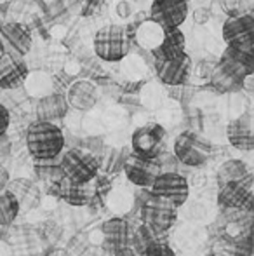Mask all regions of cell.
<instances>
[{
    "instance_id": "obj_22",
    "label": "cell",
    "mask_w": 254,
    "mask_h": 256,
    "mask_svg": "<svg viewBox=\"0 0 254 256\" xmlns=\"http://www.w3.org/2000/svg\"><path fill=\"white\" fill-rule=\"evenodd\" d=\"M33 171H35V176H37L42 183L47 185V188H52V186L58 185L64 178L63 168H61V164H59V157L33 158Z\"/></svg>"
},
{
    "instance_id": "obj_4",
    "label": "cell",
    "mask_w": 254,
    "mask_h": 256,
    "mask_svg": "<svg viewBox=\"0 0 254 256\" xmlns=\"http://www.w3.org/2000/svg\"><path fill=\"white\" fill-rule=\"evenodd\" d=\"M145 190L146 192L143 196V200L139 202V220L148 228H152L157 236L167 232L176 223L178 208L162 197L153 196L150 188Z\"/></svg>"
},
{
    "instance_id": "obj_38",
    "label": "cell",
    "mask_w": 254,
    "mask_h": 256,
    "mask_svg": "<svg viewBox=\"0 0 254 256\" xmlns=\"http://www.w3.org/2000/svg\"><path fill=\"white\" fill-rule=\"evenodd\" d=\"M7 183H9V171H7L2 164H0V194L5 190Z\"/></svg>"
},
{
    "instance_id": "obj_21",
    "label": "cell",
    "mask_w": 254,
    "mask_h": 256,
    "mask_svg": "<svg viewBox=\"0 0 254 256\" xmlns=\"http://www.w3.org/2000/svg\"><path fill=\"white\" fill-rule=\"evenodd\" d=\"M241 80L235 72H232L227 64H223L221 61H218L214 64L213 72L209 75V86L220 94H227V92H235L241 91Z\"/></svg>"
},
{
    "instance_id": "obj_26",
    "label": "cell",
    "mask_w": 254,
    "mask_h": 256,
    "mask_svg": "<svg viewBox=\"0 0 254 256\" xmlns=\"http://www.w3.org/2000/svg\"><path fill=\"white\" fill-rule=\"evenodd\" d=\"M248 172H249V169L244 160H241V158H228V160H225L223 164L220 166V169H218V172H216L218 185H225V183H230V182H239V180L244 178Z\"/></svg>"
},
{
    "instance_id": "obj_5",
    "label": "cell",
    "mask_w": 254,
    "mask_h": 256,
    "mask_svg": "<svg viewBox=\"0 0 254 256\" xmlns=\"http://www.w3.org/2000/svg\"><path fill=\"white\" fill-rule=\"evenodd\" d=\"M173 154L185 168L204 166L213 155V145L197 131H183L173 143Z\"/></svg>"
},
{
    "instance_id": "obj_9",
    "label": "cell",
    "mask_w": 254,
    "mask_h": 256,
    "mask_svg": "<svg viewBox=\"0 0 254 256\" xmlns=\"http://www.w3.org/2000/svg\"><path fill=\"white\" fill-rule=\"evenodd\" d=\"M150 192L153 196H159L162 199L169 200L176 208H181L188 200L190 196V185H188L187 178L178 171L169 172H159L155 180H153Z\"/></svg>"
},
{
    "instance_id": "obj_10",
    "label": "cell",
    "mask_w": 254,
    "mask_h": 256,
    "mask_svg": "<svg viewBox=\"0 0 254 256\" xmlns=\"http://www.w3.org/2000/svg\"><path fill=\"white\" fill-rule=\"evenodd\" d=\"M253 174L248 172L239 182H230L220 185V194H218V204L223 209H244V211H253Z\"/></svg>"
},
{
    "instance_id": "obj_41",
    "label": "cell",
    "mask_w": 254,
    "mask_h": 256,
    "mask_svg": "<svg viewBox=\"0 0 254 256\" xmlns=\"http://www.w3.org/2000/svg\"><path fill=\"white\" fill-rule=\"evenodd\" d=\"M47 256H68V253L64 250H54V251H51Z\"/></svg>"
},
{
    "instance_id": "obj_6",
    "label": "cell",
    "mask_w": 254,
    "mask_h": 256,
    "mask_svg": "<svg viewBox=\"0 0 254 256\" xmlns=\"http://www.w3.org/2000/svg\"><path fill=\"white\" fill-rule=\"evenodd\" d=\"M221 37L227 48L254 54V16L251 12L228 16L221 28Z\"/></svg>"
},
{
    "instance_id": "obj_7",
    "label": "cell",
    "mask_w": 254,
    "mask_h": 256,
    "mask_svg": "<svg viewBox=\"0 0 254 256\" xmlns=\"http://www.w3.org/2000/svg\"><path fill=\"white\" fill-rule=\"evenodd\" d=\"M59 164L63 168V172L66 178L73 180L78 183L91 182L96 174L99 172L98 158L96 155H92L87 150L80 148V146H75L66 152H61L59 157Z\"/></svg>"
},
{
    "instance_id": "obj_35",
    "label": "cell",
    "mask_w": 254,
    "mask_h": 256,
    "mask_svg": "<svg viewBox=\"0 0 254 256\" xmlns=\"http://www.w3.org/2000/svg\"><path fill=\"white\" fill-rule=\"evenodd\" d=\"M211 16H213V12H211L209 7H199V9L193 10V21H195V24H206L211 20Z\"/></svg>"
},
{
    "instance_id": "obj_32",
    "label": "cell",
    "mask_w": 254,
    "mask_h": 256,
    "mask_svg": "<svg viewBox=\"0 0 254 256\" xmlns=\"http://www.w3.org/2000/svg\"><path fill=\"white\" fill-rule=\"evenodd\" d=\"M141 256H176L173 248L164 240H155Z\"/></svg>"
},
{
    "instance_id": "obj_24",
    "label": "cell",
    "mask_w": 254,
    "mask_h": 256,
    "mask_svg": "<svg viewBox=\"0 0 254 256\" xmlns=\"http://www.w3.org/2000/svg\"><path fill=\"white\" fill-rule=\"evenodd\" d=\"M131 150L127 148H113V146H103V150L99 152V155H96L98 158V166H99V172L110 176L115 174L122 169V164L126 160V157L129 155Z\"/></svg>"
},
{
    "instance_id": "obj_17",
    "label": "cell",
    "mask_w": 254,
    "mask_h": 256,
    "mask_svg": "<svg viewBox=\"0 0 254 256\" xmlns=\"http://www.w3.org/2000/svg\"><path fill=\"white\" fill-rule=\"evenodd\" d=\"M131 225L126 220V216H115V218L106 220L101 225V236L105 248L113 253L115 250L122 246H129L131 239Z\"/></svg>"
},
{
    "instance_id": "obj_23",
    "label": "cell",
    "mask_w": 254,
    "mask_h": 256,
    "mask_svg": "<svg viewBox=\"0 0 254 256\" xmlns=\"http://www.w3.org/2000/svg\"><path fill=\"white\" fill-rule=\"evenodd\" d=\"M220 61L223 64H227L232 72H235L241 78L254 72V54L251 52H242L239 49L227 48L225 52L221 54Z\"/></svg>"
},
{
    "instance_id": "obj_34",
    "label": "cell",
    "mask_w": 254,
    "mask_h": 256,
    "mask_svg": "<svg viewBox=\"0 0 254 256\" xmlns=\"http://www.w3.org/2000/svg\"><path fill=\"white\" fill-rule=\"evenodd\" d=\"M10 126V110L3 103H0V134H5Z\"/></svg>"
},
{
    "instance_id": "obj_43",
    "label": "cell",
    "mask_w": 254,
    "mask_h": 256,
    "mask_svg": "<svg viewBox=\"0 0 254 256\" xmlns=\"http://www.w3.org/2000/svg\"><path fill=\"white\" fill-rule=\"evenodd\" d=\"M3 100H5V92H2V89H0V103H3Z\"/></svg>"
},
{
    "instance_id": "obj_29",
    "label": "cell",
    "mask_w": 254,
    "mask_h": 256,
    "mask_svg": "<svg viewBox=\"0 0 254 256\" xmlns=\"http://www.w3.org/2000/svg\"><path fill=\"white\" fill-rule=\"evenodd\" d=\"M19 211V202L16 200V197L3 190L0 194V226H9L10 223H14Z\"/></svg>"
},
{
    "instance_id": "obj_18",
    "label": "cell",
    "mask_w": 254,
    "mask_h": 256,
    "mask_svg": "<svg viewBox=\"0 0 254 256\" xmlns=\"http://www.w3.org/2000/svg\"><path fill=\"white\" fill-rule=\"evenodd\" d=\"M164 37H166V30L157 21H153L152 18H145L143 21H139L134 30H132L134 44L148 52L159 48L162 44Z\"/></svg>"
},
{
    "instance_id": "obj_27",
    "label": "cell",
    "mask_w": 254,
    "mask_h": 256,
    "mask_svg": "<svg viewBox=\"0 0 254 256\" xmlns=\"http://www.w3.org/2000/svg\"><path fill=\"white\" fill-rule=\"evenodd\" d=\"M155 240H157V234L153 232L152 228H148L145 223H141V225H138L131 232L129 246H131L132 250L136 251V254L141 256L150 246H152L153 242H155Z\"/></svg>"
},
{
    "instance_id": "obj_39",
    "label": "cell",
    "mask_w": 254,
    "mask_h": 256,
    "mask_svg": "<svg viewBox=\"0 0 254 256\" xmlns=\"http://www.w3.org/2000/svg\"><path fill=\"white\" fill-rule=\"evenodd\" d=\"M112 256H138V254H136V251L132 250L131 246H122V248H119V250L113 251Z\"/></svg>"
},
{
    "instance_id": "obj_31",
    "label": "cell",
    "mask_w": 254,
    "mask_h": 256,
    "mask_svg": "<svg viewBox=\"0 0 254 256\" xmlns=\"http://www.w3.org/2000/svg\"><path fill=\"white\" fill-rule=\"evenodd\" d=\"M221 7H223V10L228 16H232V14L251 12L249 10V0H221Z\"/></svg>"
},
{
    "instance_id": "obj_19",
    "label": "cell",
    "mask_w": 254,
    "mask_h": 256,
    "mask_svg": "<svg viewBox=\"0 0 254 256\" xmlns=\"http://www.w3.org/2000/svg\"><path fill=\"white\" fill-rule=\"evenodd\" d=\"M5 190L16 197L21 211H28V209H33L40 204V190L28 178L9 180Z\"/></svg>"
},
{
    "instance_id": "obj_45",
    "label": "cell",
    "mask_w": 254,
    "mask_h": 256,
    "mask_svg": "<svg viewBox=\"0 0 254 256\" xmlns=\"http://www.w3.org/2000/svg\"><path fill=\"white\" fill-rule=\"evenodd\" d=\"M211 256H220V254H213V253H211Z\"/></svg>"
},
{
    "instance_id": "obj_44",
    "label": "cell",
    "mask_w": 254,
    "mask_h": 256,
    "mask_svg": "<svg viewBox=\"0 0 254 256\" xmlns=\"http://www.w3.org/2000/svg\"><path fill=\"white\" fill-rule=\"evenodd\" d=\"M3 52H5V51H3V46H2V42H0V56H2Z\"/></svg>"
},
{
    "instance_id": "obj_40",
    "label": "cell",
    "mask_w": 254,
    "mask_h": 256,
    "mask_svg": "<svg viewBox=\"0 0 254 256\" xmlns=\"http://www.w3.org/2000/svg\"><path fill=\"white\" fill-rule=\"evenodd\" d=\"M0 256H10L9 246H7L5 242H2V240H0Z\"/></svg>"
},
{
    "instance_id": "obj_33",
    "label": "cell",
    "mask_w": 254,
    "mask_h": 256,
    "mask_svg": "<svg viewBox=\"0 0 254 256\" xmlns=\"http://www.w3.org/2000/svg\"><path fill=\"white\" fill-rule=\"evenodd\" d=\"M10 150H12V142L10 138L5 134H0V164H2L5 158H9L10 155Z\"/></svg>"
},
{
    "instance_id": "obj_20",
    "label": "cell",
    "mask_w": 254,
    "mask_h": 256,
    "mask_svg": "<svg viewBox=\"0 0 254 256\" xmlns=\"http://www.w3.org/2000/svg\"><path fill=\"white\" fill-rule=\"evenodd\" d=\"M68 102L61 92H51V94L44 96L38 100L37 103V120H47V122H56L61 120L68 112Z\"/></svg>"
},
{
    "instance_id": "obj_3",
    "label": "cell",
    "mask_w": 254,
    "mask_h": 256,
    "mask_svg": "<svg viewBox=\"0 0 254 256\" xmlns=\"http://www.w3.org/2000/svg\"><path fill=\"white\" fill-rule=\"evenodd\" d=\"M155 74L164 86H185L192 74V60L185 49L157 48L152 52Z\"/></svg>"
},
{
    "instance_id": "obj_30",
    "label": "cell",
    "mask_w": 254,
    "mask_h": 256,
    "mask_svg": "<svg viewBox=\"0 0 254 256\" xmlns=\"http://www.w3.org/2000/svg\"><path fill=\"white\" fill-rule=\"evenodd\" d=\"M155 162H157V166H159L160 172L178 171V166H180V160L176 158V155L166 152V150H162V152L157 155V157H155Z\"/></svg>"
},
{
    "instance_id": "obj_1",
    "label": "cell",
    "mask_w": 254,
    "mask_h": 256,
    "mask_svg": "<svg viewBox=\"0 0 254 256\" xmlns=\"http://www.w3.org/2000/svg\"><path fill=\"white\" fill-rule=\"evenodd\" d=\"M24 143L28 154L33 158H54L59 157L64 150L66 138L56 122L35 120L28 126Z\"/></svg>"
},
{
    "instance_id": "obj_15",
    "label": "cell",
    "mask_w": 254,
    "mask_h": 256,
    "mask_svg": "<svg viewBox=\"0 0 254 256\" xmlns=\"http://www.w3.org/2000/svg\"><path fill=\"white\" fill-rule=\"evenodd\" d=\"M64 98H66V102H68V106L75 108V110H78V112H87V110H91L99 100L98 86L92 80H87V78L75 80L68 86V91Z\"/></svg>"
},
{
    "instance_id": "obj_25",
    "label": "cell",
    "mask_w": 254,
    "mask_h": 256,
    "mask_svg": "<svg viewBox=\"0 0 254 256\" xmlns=\"http://www.w3.org/2000/svg\"><path fill=\"white\" fill-rule=\"evenodd\" d=\"M23 88L28 96L40 100L54 92V82L49 75H45V72H31V74L28 72L26 78L23 82Z\"/></svg>"
},
{
    "instance_id": "obj_16",
    "label": "cell",
    "mask_w": 254,
    "mask_h": 256,
    "mask_svg": "<svg viewBox=\"0 0 254 256\" xmlns=\"http://www.w3.org/2000/svg\"><path fill=\"white\" fill-rule=\"evenodd\" d=\"M227 138L230 145L242 152H251L254 148V132H253V115L249 112L239 115L228 124Z\"/></svg>"
},
{
    "instance_id": "obj_8",
    "label": "cell",
    "mask_w": 254,
    "mask_h": 256,
    "mask_svg": "<svg viewBox=\"0 0 254 256\" xmlns=\"http://www.w3.org/2000/svg\"><path fill=\"white\" fill-rule=\"evenodd\" d=\"M166 138L167 132L162 126L157 122H148L132 132L131 152L146 158H155L166 148Z\"/></svg>"
},
{
    "instance_id": "obj_46",
    "label": "cell",
    "mask_w": 254,
    "mask_h": 256,
    "mask_svg": "<svg viewBox=\"0 0 254 256\" xmlns=\"http://www.w3.org/2000/svg\"><path fill=\"white\" fill-rule=\"evenodd\" d=\"M187 2H190V0H187Z\"/></svg>"
},
{
    "instance_id": "obj_13",
    "label": "cell",
    "mask_w": 254,
    "mask_h": 256,
    "mask_svg": "<svg viewBox=\"0 0 254 256\" xmlns=\"http://www.w3.org/2000/svg\"><path fill=\"white\" fill-rule=\"evenodd\" d=\"M150 18L164 30L180 28L188 18L187 0H153L150 7Z\"/></svg>"
},
{
    "instance_id": "obj_37",
    "label": "cell",
    "mask_w": 254,
    "mask_h": 256,
    "mask_svg": "<svg viewBox=\"0 0 254 256\" xmlns=\"http://www.w3.org/2000/svg\"><path fill=\"white\" fill-rule=\"evenodd\" d=\"M241 89H242V91H248V92L254 91V72H251V74H248V75H244V77H242Z\"/></svg>"
},
{
    "instance_id": "obj_11",
    "label": "cell",
    "mask_w": 254,
    "mask_h": 256,
    "mask_svg": "<svg viewBox=\"0 0 254 256\" xmlns=\"http://www.w3.org/2000/svg\"><path fill=\"white\" fill-rule=\"evenodd\" d=\"M122 171L129 183L139 186V188H150L153 180L159 176L160 169L155 158H146L134 152H129L122 164Z\"/></svg>"
},
{
    "instance_id": "obj_12",
    "label": "cell",
    "mask_w": 254,
    "mask_h": 256,
    "mask_svg": "<svg viewBox=\"0 0 254 256\" xmlns=\"http://www.w3.org/2000/svg\"><path fill=\"white\" fill-rule=\"evenodd\" d=\"M0 42H2L5 52L16 58H23L31 51L33 37L26 24L10 21V23H3L0 26Z\"/></svg>"
},
{
    "instance_id": "obj_14",
    "label": "cell",
    "mask_w": 254,
    "mask_h": 256,
    "mask_svg": "<svg viewBox=\"0 0 254 256\" xmlns=\"http://www.w3.org/2000/svg\"><path fill=\"white\" fill-rule=\"evenodd\" d=\"M28 66L23 58H16L9 52L0 56V89L14 91L23 88V82L28 75Z\"/></svg>"
},
{
    "instance_id": "obj_42",
    "label": "cell",
    "mask_w": 254,
    "mask_h": 256,
    "mask_svg": "<svg viewBox=\"0 0 254 256\" xmlns=\"http://www.w3.org/2000/svg\"><path fill=\"white\" fill-rule=\"evenodd\" d=\"M3 24V9H2V6H0V26Z\"/></svg>"
},
{
    "instance_id": "obj_2",
    "label": "cell",
    "mask_w": 254,
    "mask_h": 256,
    "mask_svg": "<svg viewBox=\"0 0 254 256\" xmlns=\"http://www.w3.org/2000/svg\"><path fill=\"white\" fill-rule=\"evenodd\" d=\"M132 44V30L124 24H106L96 32L92 48L96 58L101 61L119 63L131 54Z\"/></svg>"
},
{
    "instance_id": "obj_36",
    "label": "cell",
    "mask_w": 254,
    "mask_h": 256,
    "mask_svg": "<svg viewBox=\"0 0 254 256\" xmlns=\"http://www.w3.org/2000/svg\"><path fill=\"white\" fill-rule=\"evenodd\" d=\"M214 64H216V63H211V61H207V60L200 61L199 66H197V75H199L200 78H209Z\"/></svg>"
},
{
    "instance_id": "obj_28",
    "label": "cell",
    "mask_w": 254,
    "mask_h": 256,
    "mask_svg": "<svg viewBox=\"0 0 254 256\" xmlns=\"http://www.w3.org/2000/svg\"><path fill=\"white\" fill-rule=\"evenodd\" d=\"M105 202L108 204V208L115 212L117 216H126L129 214L132 208V197L131 194L124 192V188L115 190V188H110V192L106 194L105 197Z\"/></svg>"
}]
</instances>
